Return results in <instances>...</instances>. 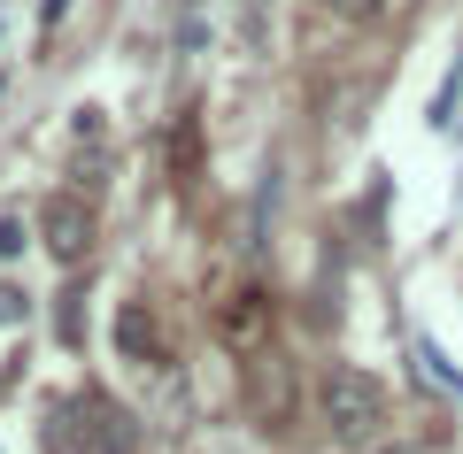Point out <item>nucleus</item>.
<instances>
[{
  "label": "nucleus",
  "instance_id": "nucleus-4",
  "mask_svg": "<svg viewBox=\"0 0 463 454\" xmlns=\"http://www.w3.org/2000/svg\"><path fill=\"white\" fill-rule=\"evenodd\" d=\"M116 339H124V355H132V362H170V347H163V331H155L147 301H132V309L116 316Z\"/></svg>",
  "mask_w": 463,
  "mask_h": 454
},
{
  "label": "nucleus",
  "instance_id": "nucleus-7",
  "mask_svg": "<svg viewBox=\"0 0 463 454\" xmlns=\"http://www.w3.org/2000/svg\"><path fill=\"white\" fill-rule=\"evenodd\" d=\"M8 316H24V292L16 285H0V324H8Z\"/></svg>",
  "mask_w": 463,
  "mask_h": 454
},
{
  "label": "nucleus",
  "instance_id": "nucleus-2",
  "mask_svg": "<svg viewBox=\"0 0 463 454\" xmlns=\"http://www.w3.org/2000/svg\"><path fill=\"white\" fill-rule=\"evenodd\" d=\"M317 408H325V431L332 439H371L386 423V385L371 370H325V385H317Z\"/></svg>",
  "mask_w": 463,
  "mask_h": 454
},
{
  "label": "nucleus",
  "instance_id": "nucleus-3",
  "mask_svg": "<svg viewBox=\"0 0 463 454\" xmlns=\"http://www.w3.org/2000/svg\"><path fill=\"white\" fill-rule=\"evenodd\" d=\"M39 239H47L54 262H78L85 246H93V208H85L78 193H54L47 208H39Z\"/></svg>",
  "mask_w": 463,
  "mask_h": 454
},
{
  "label": "nucleus",
  "instance_id": "nucleus-1",
  "mask_svg": "<svg viewBox=\"0 0 463 454\" xmlns=\"http://www.w3.org/2000/svg\"><path fill=\"white\" fill-rule=\"evenodd\" d=\"M47 447L54 454H132L139 447V423L109 401V393H78L47 416Z\"/></svg>",
  "mask_w": 463,
  "mask_h": 454
},
{
  "label": "nucleus",
  "instance_id": "nucleus-5",
  "mask_svg": "<svg viewBox=\"0 0 463 454\" xmlns=\"http://www.w3.org/2000/svg\"><path fill=\"white\" fill-rule=\"evenodd\" d=\"M224 339L232 347H255V339H263V292H232V301H224Z\"/></svg>",
  "mask_w": 463,
  "mask_h": 454
},
{
  "label": "nucleus",
  "instance_id": "nucleus-6",
  "mask_svg": "<svg viewBox=\"0 0 463 454\" xmlns=\"http://www.w3.org/2000/svg\"><path fill=\"white\" fill-rule=\"evenodd\" d=\"M24 239H32V231H24V216H0V262H16Z\"/></svg>",
  "mask_w": 463,
  "mask_h": 454
},
{
  "label": "nucleus",
  "instance_id": "nucleus-8",
  "mask_svg": "<svg viewBox=\"0 0 463 454\" xmlns=\"http://www.w3.org/2000/svg\"><path fill=\"white\" fill-rule=\"evenodd\" d=\"M62 8H70V0H39V16H47V23H62Z\"/></svg>",
  "mask_w": 463,
  "mask_h": 454
}]
</instances>
